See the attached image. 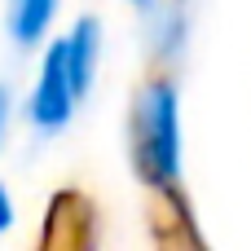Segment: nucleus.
Here are the masks:
<instances>
[{
  "label": "nucleus",
  "instance_id": "nucleus-5",
  "mask_svg": "<svg viewBox=\"0 0 251 251\" xmlns=\"http://www.w3.org/2000/svg\"><path fill=\"white\" fill-rule=\"evenodd\" d=\"M9 216H13V207H9V194H4V190H0V229H4V225H9Z\"/></svg>",
  "mask_w": 251,
  "mask_h": 251
},
{
  "label": "nucleus",
  "instance_id": "nucleus-3",
  "mask_svg": "<svg viewBox=\"0 0 251 251\" xmlns=\"http://www.w3.org/2000/svg\"><path fill=\"white\" fill-rule=\"evenodd\" d=\"M62 49H66L71 84H75V93H84L88 88V75H93V53H97V26L93 22H79L71 31V40H62Z\"/></svg>",
  "mask_w": 251,
  "mask_h": 251
},
{
  "label": "nucleus",
  "instance_id": "nucleus-2",
  "mask_svg": "<svg viewBox=\"0 0 251 251\" xmlns=\"http://www.w3.org/2000/svg\"><path fill=\"white\" fill-rule=\"evenodd\" d=\"M75 84H71V71H66V49H62V40L49 49V57H44V75H40V88H35V97H31V119L40 124V128H62L66 124V115H71V106H75Z\"/></svg>",
  "mask_w": 251,
  "mask_h": 251
},
{
  "label": "nucleus",
  "instance_id": "nucleus-4",
  "mask_svg": "<svg viewBox=\"0 0 251 251\" xmlns=\"http://www.w3.org/2000/svg\"><path fill=\"white\" fill-rule=\"evenodd\" d=\"M53 4L57 0H13V9H9V26H13V35L18 40H40L44 35V26H49V18H53Z\"/></svg>",
  "mask_w": 251,
  "mask_h": 251
},
{
  "label": "nucleus",
  "instance_id": "nucleus-6",
  "mask_svg": "<svg viewBox=\"0 0 251 251\" xmlns=\"http://www.w3.org/2000/svg\"><path fill=\"white\" fill-rule=\"evenodd\" d=\"M4 115H9V93L0 88V132H4Z\"/></svg>",
  "mask_w": 251,
  "mask_h": 251
},
{
  "label": "nucleus",
  "instance_id": "nucleus-1",
  "mask_svg": "<svg viewBox=\"0 0 251 251\" xmlns=\"http://www.w3.org/2000/svg\"><path fill=\"white\" fill-rule=\"evenodd\" d=\"M132 137H137V163L154 185L176 181L181 168V150H176V93L168 84H154L132 119Z\"/></svg>",
  "mask_w": 251,
  "mask_h": 251
}]
</instances>
